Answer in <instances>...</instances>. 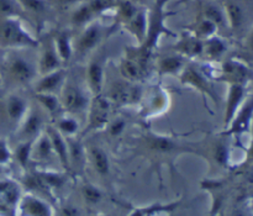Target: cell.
Masks as SVG:
<instances>
[{"label":"cell","mask_w":253,"mask_h":216,"mask_svg":"<svg viewBox=\"0 0 253 216\" xmlns=\"http://www.w3.org/2000/svg\"><path fill=\"white\" fill-rule=\"evenodd\" d=\"M40 41L22 25L20 17L0 19V46L6 48H36Z\"/></svg>","instance_id":"obj_1"},{"label":"cell","mask_w":253,"mask_h":216,"mask_svg":"<svg viewBox=\"0 0 253 216\" xmlns=\"http://www.w3.org/2000/svg\"><path fill=\"white\" fill-rule=\"evenodd\" d=\"M63 113L69 115H79L88 110L90 99L85 90L74 82L67 79L58 94Z\"/></svg>","instance_id":"obj_2"},{"label":"cell","mask_w":253,"mask_h":216,"mask_svg":"<svg viewBox=\"0 0 253 216\" xmlns=\"http://www.w3.org/2000/svg\"><path fill=\"white\" fill-rule=\"evenodd\" d=\"M6 71L10 81L16 86L34 84L35 81L39 78L37 59L32 61L21 54H15L7 61Z\"/></svg>","instance_id":"obj_3"},{"label":"cell","mask_w":253,"mask_h":216,"mask_svg":"<svg viewBox=\"0 0 253 216\" xmlns=\"http://www.w3.org/2000/svg\"><path fill=\"white\" fill-rule=\"evenodd\" d=\"M108 35L106 27L101 22L94 20L89 25L82 29L81 35L76 42H73L74 54L83 57L100 46L105 36Z\"/></svg>","instance_id":"obj_4"},{"label":"cell","mask_w":253,"mask_h":216,"mask_svg":"<svg viewBox=\"0 0 253 216\" xmlns=\"http://www.w3.org/2000/svg\"><path fill=\"white\" fill-rule=\"evenodd\" d=\"M86 111H88V123H86L85 132L105 129L110 121L111 101L103 94L93 95Z\"/></svg>","instance_id":"obj_5"},{"label":"cell","mask_w":253,"mask_h":216,"mask_svg":"<svg viewBox=\"0 0 253 216\" xmlns=\"http://www.w3.org/2000/svg\"><path fill=\"white\" fill-rule=\"evenodd\" d=\"M180 77V83L183 86H192V88L197 89L199 93H202L203 95H207L214 101L215 104L220 103V98L217 95L216 90L214 89V86H211V83L209 82L208 77L204 76L200 69H198L195 66H185L183 68V71L179 73Z\"/></svg>","instance_id":"obj_6"},{"label":"cell","mask_w":253,"mask_h":216,"mask_svg":"<svg viewBox=\"0 0 253 216\" xmlns=\"http://www.w3.org/2000/svg\"><path fill=\"white\" fill-rule=\"evenodd\" d=\"M40 54L37 58V69H39V77L43 74L51 73L57 69L63 68L64 64L59 58V54L54 46L53 36L47 35L42 41H40Z\"/></svg>","instance_id":"obj_7"},{"label":"cell","mask_w":253,"mask_h":216,"mask_svg":"<svg viewBox=\"0 0 253 216\" xmlns=\"http://www.w3.org/2000/svg\"><path fill=\"white\" fill-rule=\"evenodd\" d=\"M111 104H118L123 106L136 105L142 99V89L132 82H118L111 86L108 95Z\"/></svg>","instance_id":"obj_8"},{"label":"cell","mask_w":253,"mask_h":216,"mask_svg":"<svg viewBox=\"0 0 253 216\" xmlns=\"http://www.w3.org/2000/svg\"><path fill=\"white\" fill-rule=\"evenodd\" d=\"M43 110L41 108L35 109L30 108L27 111L26 116L24 120L20 123L17 131H19V136L21 138V142H27V141H34L35 138L39 137L47 126L44 125V119H43Z\"/></svg>","instance_id":"obj_9"},{"label":"cell","mask_w":253,"mask_h":216,"mask_svg":"<svg viewBox=\"0 0 253 216\" xmlns=\"http://www.w3.org/2000/svg\"><path fill=\"white\" fill-rule=\"evenodd\" d=\"M222 9L226 16L227 27L234 35L244 32L249 21V11L241 0H224Z\"/></svg>","instance_id":"obj_10"},{"label":"cell","mask_w":253,"mask_h":216,"mask_svg":"<svg viewBox=\"0 0 253 216\" xmlns=\"http://www.w3.org/2000/svg\"><path fill=\"white\" fill-rule=\"evenodd\" d=\"M252 69L245 62L239 59H227L222 63L220 77L217 79L227 84H244L247 86L251 81Z\"/></svg>","instance_id":"obj_11"},{"label":"cell","mask_w":253,"mask_h":216,"mask_svg":"<svg viewBox=\"0 0 253 216\" xmlns=\"http://www.w3.org/2000/svg\"><path fill=\"white\" fill-rule=\"evenodd\" d=\"M253 121V94L249 95L244 101L230 125L226 128L225 135H242L250 131Z\"/></svg>","instance_id":"obj_12"},{"label":"cell","mask_w":253,"mask_h":216,"mask_svg":"<svg viewBox=\"0 0 253 216\" xmlns=\"http://www.w3.org/2000/svg\"><path fill=\"white\" fill-rule=\"evenodd\" d=\"M247 86L244 84H229L226 96V104H225V115L224 125L225 129L230 125L234 116L236 115L240 106L244 104L247 98Z\"/></svg>","instance_id":"obj_13"},{"label":"cell","mask_w":253,"mask_h":216,"mask_svg":"<svg viewBox=\"0 0 253 216\" xmlns=\"http://www.w3.org/2000/svg\"><path fill=\"white\" fill-rule=\"evenodd\" d=\"M67 81L66 69L61 68L51 73L40 76L34 83L35 93H47V94H59L62 86Z\"/></svg>","instance_id":"obj_14"},{"label":"cell","mask_w":253,"mask_h":216,"mask_svg":"<svg viewBox=\"0 0 253 216\" xmlns=\"http://www.w3.org/2000/svg\"><path fill=\"white\" fill-rule=\"evenodd\" d=\"M5 115H6L7 120L12 124L14 126H16V129L19 128L20 123L24 120V118L26 116L27 111L30 110L29 101L26 100V98H24L22 95L19 94H11L6 98L5 100Z\"/></svg>","instance_id":"obj_15"},{"label":"cell","mask_w":253,"mask_h":216,"mask_svg":"<svg viewBox=\"0 0 253 216\" xmlns=\"http://www.w3.org/2000/svg\"><path fill=\"white\" fill-rule=\"evenodd\" d=\"M104 78H105V68L101 58H93L88 63L86 68V83L91 95L103 94Z\"/></svg>","instance_id":"obj_16"},{"label":"cell","mask_w":253,"mask_h":216,"mask_svg":"<svg viewBox=\"0 0 253 216\" xmlns=\"http://www.w3.org/2000/svg\"><path fill=\"white\" fill-rule=\"evenodd\" d=\"M175 52L183 57H199L203 56V49H204V41L198 39L192 32H185L182 35L178 43L174 47Z\"/></svg>","instance_id":"obj_17"},{"label":"cell","mask_w":253,"mask_h":216,"mask_svg":"<svg viewBox=\"0 0 253 216\" xmlns=\"http://www.w3.org/2000/svg\"><path fill=\"white\" fill-rule=\"evenodd\" d=\"M21 216H52V210L47 203L34 195H25L19 200Z\"/></svg>","instance_id":"obj_18"},{"label":"cell","mask_w":253,"mask_h":216,"mask_svg":"<svg viewBox=\"0 0 253 216\" xmlns=\"http://www.w3.org/2000/svg\"><path fill=\"white\" fill-rule=\"evenodd\" d=\"M47 135L49 136L51 140L52 147H53L54 155L57 156L61 165L63 166L66 170H69V158H68V145H67V140L53 125H49L46 128Z\"/></svg>","instance_id":"obj_19"},{"label":"cell","mask_w":253,"mask_h":216,"mask_svg":"<svg viewBox=\"0 0 253 216\" xmlns=\"http://www.w3.org/2000/svg\"><path fill=\"white\" fill-rule=\"evenodd\" d=\"M125 29L135 37L138 43H143L147 36L148 30V12L143 9H138L137 12L128 20L125 25Z\"/></svg>","instance_id":"obj_20"},{"label":"cell","mask_w":253,"mask_h":216,"mask_svg":"<svg viewBox=\"0 0 253 216\" xmlns=\"http://www.w3.org/2000/svg\"><path fill=\"white\" fill-rule=\"evenodd\" d=\"M52 36H53L54 46L58 52L59 58L62 59L63 64H67L68 62H71V59L74 56L73 39H72L71 32L67 31V30H61Z\"/></svg>","instance_id":"obj_21"},{"label":"cell","mask_w":253,"mask_h":216,"mask_svg":"<svg viewBox=\"0 0 253 216\" xmlns=\"http://www.w3.org/2000/svg\"><path fill=\"white\" fill-rule=\"evenodd\" d=\"M185 57L180 54H168L163 56L157 62V72L162 76H174L179 74L185 67Z\"/></svg>","instance_id":"obj_22"},{"label":"cell","mask_w":253,"mask_h":216,"mask_svg":"<svg viewBox=\"0 0 253 216\" xmlns=\"http://www.w3.org/2000/svg\"><path fill=\"white\" fill-rule=\"evenodd\" d=\"M205 19L210 20L214 22L217 26V29H229L227 27L226 16H225V11L222 9V5L216 4L214 1H204L200 6V14Z\"/></svg>","instance_id":"obj_23"},{"label":"cell","mask_w":253,"mask_h":216,"mask_svg":"<svg viewBox=\"0 0 253 216\" xmlns=\"http://www.w3.org/2000/svg\"><path fill=\"white\" fill-rule=\"evenodd\" d=\"M119 69H120V73L126 81L132 82V83H137L145 76L146 68L141 66L137 61H135L131 57L125 56L120 62V66H119Z\"/></svg>","instance_id":"obj_24"},{"label":"cell","mask_w":253,"mask_h":216,"mask_svg":"<svg viewBox=\"0 0 253 216\" xmlns=\"http://www.w3.org/2000/svg\"><path fill=\"white\" fill-rule=\"evenodd\" d=\"M54 155L53 147H52L49 136L47 135L46 130L32 141L31 146V158L39 161H46L51 158V156Z\"/></svg>","instance_id":"obj_25"},{"label":"cell","mask_w":253,"mask_h":216,"mask_svg":"<svg viewBox=\"0 0 253 216\" xmlns=\"http://www.w3.org/2000/svg\"><path fill=\"white\" fill-rule=\"evenodd\" d=\"M36 101L40 104V108L52 118H57L63 113L59 101L58 94H47V93H35Z\"/></svg>","instance_id":"obj_26"},{"label":"cell","mask_w":253,"mask_h":216,"mask_svg":"<svg viewBox=\"0 0 253 216\" xmlns=\"http://www.w3.org/2000/svg\"><path fill=\"white\" fill-rule=\"evenodd\" d=\"M229 49L227 42L222 39L219 35H214V36L209 37V39L204 40V49H203V54L207 56L209 59H220Z\"/></svg>","instance_id":"obj_27"},{"label":"cell","mask_w":253,"mask_h":216,"mask_svg":"<svg viewBox=\"0 0 253 216\" xmlns=\"http://www.w3.org/2000/svg\"><path fill=\"white\" fill-rule=\"evenodd\" d=\"M91 166L100 175H108L110 172V161L105 151L99 146H91L88 151Z\"/></svg>","instance_id":"obj_28"},{"label":"cell","mask_w":253,"mask_h":216,"mask_svg":"<svg viewBox=\"0 0 253 216\" xmlns=\"http://www.w3.org/2000/svg\"><path fill=\"white\" fill-rule=\"evenodd\" d=\"M95 14L91 11L90 6L88 5L86 0L82 4L77 5L74 9H72L71 14V24L74 27H85L86 25H89L90 22H93L95 20Z\"/></svg>","instance_id":"obj_29"},{"label":"cell","mask_w":253,"mask_h":216,"mask_svg":"<svg viewBox=\"0 0 253 216\" xmlns=\"http://www.w3.org/2000/svg\"><path fill=\"white\" fill-rule=\"evenodd\" d=\"M53 126L64 136V137H73V136H77L79 129H81L76 116L69 115V114L66 113L57 116L56 124H54Z\"/></svg>","instance_id":"obj_30"},{"label":"cell","mask_w":253,"mask_h":216,"mask_svg":"<svg viewBox=\"0 0 253 216\" xmlns=\"http://www.w3.org/2000/svg\"><path fill=\"white\" fill-rule=\"evenodd\" d=\"M67 145H68V158L69 166H77L82 167L85 160V151L82 146V142L77 136L73 137H66Z\"/></svg>","instance_id":"obj_31"},{"label":"cell","mask_w":253,"mask_h":216,"mask_svg":"<svg viewBox=\"0 0 253 216\" xmlns=\"http://www.w3.org/2000/svg\"><path fill=\"white\" fill-rule=\"evenodd\" d=\"M190 32H192L193 35H195L198 39L204 41V40L209 39V37L214 36V35H217L219 29H217V26L214 22H211L210 20L205 19L202 15H199L198 19L195 20L194 27L190 30Z\"/></svg>","instance_id":"obj_32"},{"label":"cell","mask_w":253,"mask_h":216,"mask_svg":"<svg viewBox=\"0 0 253 216\" xmlns=\"http://www.w3.org/2000/svg\"><path fill=\"white\" fill-rule=\"evenodd\" d=\"M22 12L41 17L48 11L49 4L47 0H17Z\"/></svg>","instance_id":"obj_33"},{"label":"cell","mask_w":253,"mask_h":216,"mask_svg":"<svg viewBox=\"0 0 253 216\" xmlns=\"http://www.w3.org/2000/svg\"><path fill=\"white\" fill-rule=\"evenodd\" d=\"M115 9L118 21L120 24L125 25L128 20L132 19V16L137 12L140 7L132 0H120V1L115 2Z\"/></svg>","instance_id":"obj_34"},{"label":"cell","mask_w":253,"mask_h":216,"mask_svg":"<svg viewBox=\"0 0 253 216\" xmlns=\"http://www.w3.org/2000/svg\"><path fill=\"white\" fill-rule=\"evenodd\" d=\"M148 146H150L153 151L161 153H170L179 148V146H178L174 141L170 140V138L162 137V136L157 135H153L151 136V137H148Z\"/></svg>","instance_id":"obj_35"},{"label":"cell","mask_w":253,"mask_h":216,"mask_svg":"<svg viewBox=\"0 0 253 216\" xmlns=\"http://www.w3.org/2000/svg\"><path fill=\"white\" fill-rule=\"evenodd\" d=\"M22 10L17 0H0V19L5 17H20Z\"/></svg>","instance_id":"obj_36"},{"label":"cell","mask_w":253,"mask_h":216,"mask_svg":"<svg viewBox=\"0 0 253 216\" xmlns=\"http://www.w3.org/2000/svg\"><path fill=\"white\" fill-rule=\"evenodd\" d=\"M0 194L2 195L5 202L9 203V204H15L19 200V192L12 183H0Z\"/></svg>","instance_id":"obj_37"},{"label":"cell","mask_w":253,"mask_h":216,"mask_svg":"<svg viewBox=\"0 0 253 216\" xmlns=\"http://www.w3.org/2000/svg\"><path fill=\"white\" fill-rule=\"evenodd\" d=\"M82 194H83V198L85 199V202H88L89 204H98L103 199V194H101L100 190L91 184L84 185L82 188Z\"/></svg>","instance_id":"obj_38"},{"label":"cell","mask_w":253,"mask_h":216,"mask_svg":"<svg viewBox=\"0 0 253 216\" xmlns=\"http://www.w3.org/2000/svg\"><path fill=\"white\" fill-rule=\"evenodd\" d=\"M31 146L32 141L21 142L16 148V158L21 166H26L31 160Z\"/></svg>","instance_id":"obj_39"},{"label":"cell","mask_w":253,"mask_h":216,"mask_svg":"<svg viewBox=\"0 0 253 216\" xmlns=\"http://www.w3.org/2000/svg\"><path fill=\"white\" fill-rule=\"evenodd\" d=\"M108 129V132L111 137H119L124 133L126 129V120L124 118H116L114 120L109 121V124L106 125Z\"/></svg>","instance_id":"obj_40"},{"label":"cell","mask_w":253,"mask_h":216,"mask_svg":"<svg viewBox=\"0 0 253 216\" xmlns=\"http://www.w3.org/2000/svg\"><path fill=\"white\" fill-rule=\"evenodd\" d=\"M214 157L217 163L220 165H225L227 162V157H229V151H227L226 143L220 141L215 145L214 148Z\"/></svg>","instance_id":"obj_41"},{"label":"cell","mask_w":253,"mask_h":216,"mask_svg":"<svg viewBox=\"0 0 253 216\" xmlns=\"http://www.w3.org/2000/svg\"><path fill=\"white\" fill-rule=\"evenodd\" d=\"M49 6H54L57 9L67 10V9H74L77 5L82 4L85 0H47Z\"/></svg>","instance_id":"obj_42"},{"label":"cell","mask_w":253,"mask_h":216,"mask_svg":"<svg viewBox=\"0 0 253 216\" xmlns=\"http://www.w3.org/2000/svg\"><path fill=\"white\" fill-rule=\"evenodd\" d=\"M10 157H11V155H10L6 143L0 140V165H5L10 160Z\"/></svg>","instance_id":"obj_43"},{"label":"cell","mask_w":253,"mask_h":216,"mask_svg":"<svg viewBox=\"0 0 253 216\" xmlns=\"http://www.w3.org/2000/svg\"><path fill=\"white\" fill-rule=\"evenodd\" d=\"M59 216H79V213L77 208L72 207V205H66V207L62 208Z\"/></svg>","instance_id":"obj_44"},{"label":"cell","mask_w":253,"mask_h":216,"mask_svg":"<svg viewBox=\"0 0 253 216\" xmlns=\"http://www.w3.org/2000/svg\"><path fill=\"white\" fill-rule=\"evenodd\" d=\"M246 48H247V51L251 52V53L253 54V24H252V26L250 27L249 34H247V36H246Z\"/></svg>","instance_id":"obj_45"},{"label":"cell","mask_w":253,"mask_h":216,"mask_svg":"<svg viewBox=\"0 0 253 216\" xmlns=\"http://www.w3.org/2000/svg\"><path fill=\"white\" fill-rule=\"evenodd\" d=\"M250 130H252V147H251V152L253 155V121H252V125H251V129Z\"/></svg>","instance_id":"obj_46"},{"label":"cell","mask_w":253,"mask_h":216,"mask_svg":"<svg viewBox=\"0 0 253 216\" xmlns=\"http://www.w3.org/2000/svg\"><path fill=\"white\" fill-rule=\"evenodd\" d=\"M232 216H242V214H241V213H235V214Z\"/></svg>","instance_id":"obj_47"},{"label":"cell","mask_w":253,"mask_h":216,"mask_svg":"<svg viewBox=\"0 0 253 216\" xmlns=\"http://www.w3.org/2000/svg\"><path fill=\"white\" fill-rule=\"evenodd\" d=\"M132 1H133V0H132Z\"/></svg>","instance_id":"obj_48"}]
</instances>
